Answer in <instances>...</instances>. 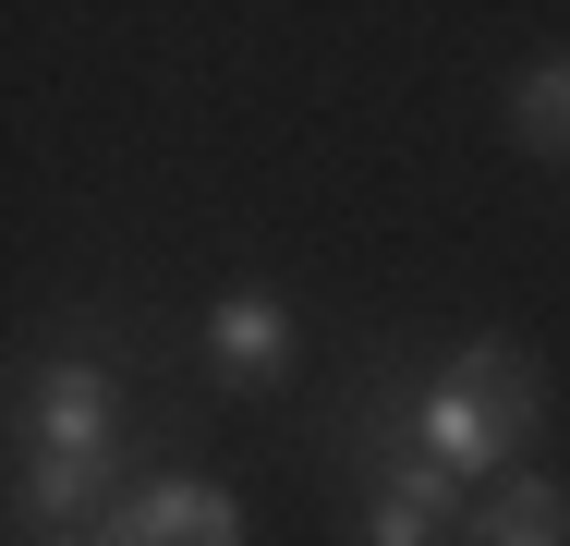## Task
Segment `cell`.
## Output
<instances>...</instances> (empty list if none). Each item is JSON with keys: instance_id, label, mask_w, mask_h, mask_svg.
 <instances>
[{"instance_id": "obj_3", "label": "cell", "mask_w": 570, "mask_h": 546, "mask_svg": "<svg viewBox=\"0 0 570 546\" xmlns=\"http://www.w3.org/2000/svg\"><path fill=\"white\" fill-rule=\"evenodd\" d=\"M328 461H341V535L352 546H473V486L438 474L425 449H401L376 413L341 401Z\"/></svg>"}, {"instance_id": "obj_7", "label": "cell", "mask_w": 570, "mask_h": 546, "mask_svg": "<svg viewBox=\"0 0 570 546\" xmlns=\"http://www.w3.org/2000/svg\"><path fill=\"white\" fill-rule=\"evenodd\" d=\"M510 146L547 158V170H570V49H534L510 74Z\"/></svg>"}, {"instance_id": "obj_2", "label": "cell", "mask_w": 570, "mask_h": 546, "mask_svg": "<svg viewBox=\"0 0 570 546\" xmlns=\"http://www.w3.org/2000/svg\"><path fill=\"white\" fill-rule=\"evenodd\" d=\"M352 413H376L401 449H425L438 474H461V486L485 498L498 474H522V449L547 426V364H534L522 340H461L425 377L364 364V377H352Z\"/></svg>"}, {"instance_id": "obj_1", "label": "cell", "mask_w": 570, "mask_h": 546, "mask_svg": "<svg viewBox=\"0 0 570 546\" xmlns=\"http://www.w3.org/2000/svg\"><path fill=\"white\" fill-rule=\"evenodd\" d=\"M134 498V340L73 304L12 377V535H98Z\"/></svg>"}, {"instance_id": "obj_8", "label": "cell", "mask_w": 570, "mask_h": 546, "mask_svg": "<svg viewBox=\"0 0 570 546\" xmlns=\"http://www.w3.org/2000/svg\"><path fill=\"white\" fill-rule=\"evenodd\" d=\"M12 546H110V535H12Z\"/></svg>"}, {"instance_id": "obj_5", "label": "cell", "mask_w": 570, "mask_h": 546, "mask_svg": "<svg viewBox=\"0 0 570 546\" xmlns=\"http://www.w3.org/2000/svg\"><path fill=\"white\" fill-rule=\"evenodd\" d=\"M110 546H243V498H230L219 474H195V461H146L134 474V498H121Z\"/></svg>"}, {"instance_id": "obj_4", "label": "cell", "mask_w": 570, "mask_h": 546, "mask_svg": "<svg viewBox=\"0 0 570 546\" xmlns=\"http://www.w3.org/2000/svg\"><path fill=\"white\" fill-rule=\"evenodd\" d=\"M292 352H304V316H292L279 280H219V292H207V316H195V364H207V389H230V401L292 389Z\"/></svg>"}, {"instance_id": "obj_6", "label": "cell", "mask_w": 570, "mask_h": 546, "mask_svg": "<svg viewBox=\"0 0 570 546\" xmlns=\"http://www.w3.org/2000/svg\"><path fill=\"white\" fill-rule=\"evenodd\" d=\"M473 546H570V474H498L473 498Z\"/></svg>"}]
</instances>
